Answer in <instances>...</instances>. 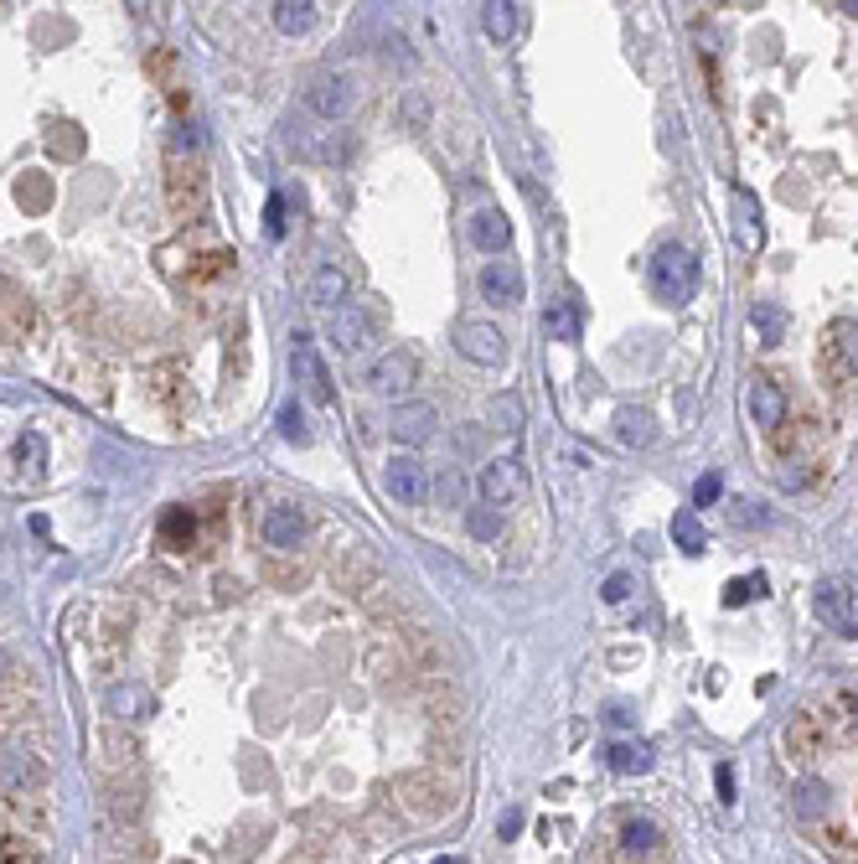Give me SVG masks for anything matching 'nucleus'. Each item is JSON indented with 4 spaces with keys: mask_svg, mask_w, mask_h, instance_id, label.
<instances>
[{
    "mask_svg": "<svg viewBox=\"0 0 858 864\" xmlns=\"http://www.w3.org/2000/svg\"><path fill=\"white\" fill-rule=\"evenodd\" d=\"M647 285L662 306H688L698 295V254L683 244H662L647 264Z\"/></svg>",
    "mask_w": 858,
    "mask_h": 864,
    "instance_id": "obj_1",
    "label": "nucleus"
},
{
    "mask_svg": "<svg viewBox=\"0 0 858 864\" xmlns=\"http://www.w3.org/2000/svg\"><path fill=\"white\" fill-rule=\"evenodd\" d=\"M305 104L321 119H347L362 104V78L347 68H321L311 83H305Z\"/></svg>",
    "mask_w": 858,
    "mask_h": 864,
    "instance_id": "obj_2",
    "label": "nucleus"
},
{
    "mask_svg": "<svg viewBox=\"0 0 858 864\" xmlns=\"http://www.w3.org/2000/svg\"><path fill=\"white\" fill-rule=\"evenodd\" d=\"M166 202H171V213H176L181 223H197V218L207 213V182H202V171H197L192 156H187V161H176V156H171V171H166Z\"/></svg>",
    "mask_w": 858,
    "mask_h": 864,
    "instance_id": "obj_3",
    "label": "nucleus"
},
{
    "mask_svg": "<svg viewBox=\"0 0 858 864\" xmlns=\"http://www.w3.org/2000/svg\"><path fill=\"white\" fill-rule=\"evenodd\" d=\"M812 606L817 616L827 621V627H838V632H858V595L843 575H822L817 590H812Z\"/></svg>",
    "mask_w": 858,
    "mask_h": 864,
    "instance_id": "obj_4",
    "label": "nucleus"
},
{
    "mask_svg": "<svg viewBox=\"0 0 858 864\" xmlns=\"http://www.w3.org/2000/svg\"><path fill=\"white\" fill-rule=\"evenodd\" d=\"M367 383H373L378 394H409L414 383H419V357L414 352H404V347H393V352H383V357H373V368H367Z\"/></svg>",
    "mask_w": 858,
    "mask_h": 864,
    "instance_id": "obj_5",
    "label": "nucleus"
},
{
    "mask_svg": "<svg viewBox=\"0 0 858 864\" xmlns=\"http://www.w3.org/2000/svg\"><path fill=\"white\" fill-rule=\"evenodd\" d=\"M455 347H461L471 363H481V368H502V363H507V337L497 332L492 321H466V326H455Z\"/></svg>",
    "mask_w": 858,
    "mask_h": 864,
    "instance_id": "obj_6",
    "label": "nucleus"
},
{
    "mask_svg": "<svg viewBox=\"0 0 858 864\" xmlns=\"http://www.w3.org/2000/svg\"><path fill=\"white\" fill-rule=\"evenodd\" d=\"M42 466H47V445L37 430H21L16 445L6 451V482L11 487H37L42 482Z\"/></svg>",
    "mask_w": 858,
    "mask_h": 864,
    "instance_id": "obj_7",
    "label": "nucleus"
},
{
    "mask_svg": "<svg viewBox=\"0 0 858 864\" xmlns=\"http://www.w3.org/2000/svg\"><path fill=\"white\" fill-rule=\"evenodd\" d=\"M383 482H388V497L404 502V508H419L424 492H429V476H424V466H419L414 456H388Z\"/></svg>",
    "mask_w": 858,
    "mask_h": 864,
    "instance_id": "obj_8",
    "label": "nucleus"
},
{
    "mask_svg": "<svg viewBox=\"0 0 858 864\" xmlns=\"http://www.w3.org/2000/svg\"><path fill=\"white\" fill-rule=\"evenodd\" d=\"M750 414H755V425L765 435L781 440V430H786V389L776 378H755L750 383Z\"/></svg>",
    "mask_w": 858,
    "mask_h": 864,
    "instance_id": "obj_9",
    "label": "nucleus"
},
{
    "mask_svg": "<svg viewBox=\"0 0 858 864\" xmlns=\"http://www.w3.org/2000/svg\"><path fill=\"white\" fill-rule=\"evenodd\" d=\"M42 782V766H37V756L32 751H0V797H26Z\"/></svg>",
    "mask_w": 858,
    "mask_h": 864,
    "instance_id": "obj_10",
    "label": "nucleus"
},
{
    "mask_svg": "<svg viewBox=\"0 0 858 864\" xmlns=\"http://www.w3.org/2000/svg\"><path fill=\"white\" fill-rule=\"evenodd\" d=\"M388 430L404 440V445H424L429 435L440 430V414H435V404H419V399H414V404H398V409H393Z\"/></svg>",
    "mask_w": 858,
    "mask_h": 864,
    "instance_id": "obj_11",
    "label": "nucleus"
},
{
    "mask_svg": "<svg viewBox=\"0 0 858 864\" xmlns=\"http://www.w3.org/2000/svg\"><path fill=\"white\" fill-rule=\"evenodd\" d=\"M305 533H311V523H305V513L300 508H269L264 513V544L269 549H300L305 544Z\"/></svg>",
    "mask_w": 858,
    "mask_h": 864,
    "instance_id": "obj_12",
    "label": "nucleus"
},
{
    "mask_svg": "<svg viewBox=\"0 0 858 864\" xmlns=\"http://www.w3.org/2000/svg\"><path fill=\"white\" fill-rule=\"evenodd\" d=\"M481 301L486 306H517L523 301V275H517L507 259H492L481 270Z\"/></svg>",
    "mask_w": 858,
    "mask_h": 864,
    "instance_id": "obj_13",
    "label": "nucleus"
},
{
    "mask_svg": "<svg viewBox=\"0 0 858 864\" xmlns=\"http://www.w3.org/2000/svg\"><path fill=\"white\" fill-rule=\"evenodd\" d=\"M471 238L481 254H507L512 249V218L502 213V207H481V213L471 218Z\"/></svg>",
    "mask_w": 858,
    "mask_h": 864,
    "instance_id": "obj_14",
    "label": "nucleus"
},
{
    "mask_svg": "<svg viewBox=\"0 0 858 864\" xmlns=\"http://www.w3.org/2000/svg\"><path fill=\"white\" fill-rule=\"evenodd\" d=\"M290 363H295V378L311 389L321 404H331V378H326V368H321V357H316V347H311V337H295V352H290Z\"/></svg>",
    "mask_w": 858,
    "mask_h": 864,
    "instance_id": "obj_15",
    "label": "nucleus"
},
{
    "mask_svg": "<svg viewBox=\"0 0 858 864\" xmlns=\"http://www.w3.org/2000/svg\"><path fill=\"white\" fill-rule=\"evenodd\" d=\"M331 342L342 347V352H362L367 342H373V321H367L357 306H342L331 316Z\"/></svg>",
    "mask_w": 858,
    "mask_h": 864,
    "instance_id": "obj_16",
    "label": "nucleus"
},
{
    "mask_svg": "<svg viewBox=\"0 0 858 864\" xmlns=\"http://www.w3.org/2000/svg\"><path fill=\"white\" fill-rule=\"evenodd\" d=\"M517 482H523V471H517L512 456H492V461L481 466V497L486 502H507L517 492Z\"/></svg>",
    "mask_w": 858,
    "mask_h": 864,
    "instance_id": "obj_17",
    "label": "nucleus"
},
{
    "mask_svg": "<svg viewBox=\"0 0 858 864\" xmlns=\"http://www.w3.org/2000/svg\"><path fill=\"white\" fill-rule=\"evenodd\" d=\"M827 746V730H822V714H796L786 725V751L791 756H822Z\"/></svg>",
    "mask_w": 858,
    "mask_h": 864,
    "instance_id": "obj_18",
    "label": "nucleus"
},
{
    "mask_svg": "<svg viewBox=\"0 0 858 864\" xmlns=\"http://www.w3.org/2000/svg\"><path fill=\"white\" fill-rule=\"evenodd\" d=\"M109 709L119 714V720H150V714H156V694H150V689H140V683H119V689L109 694Z\"/></svg>",
    "mask_w": 858,
    "mask_h": 864,
    "instance_id": "obj_19",
    "label": "nucleus"
},
{
    "mask_svg": "<svg viewBox=\"0 0 858 864\" xmlns=\"http://www.w3.org/2000/svg\"><path fill=\"white\" fill-rule=\"evenodd\" d=\"M269 11H274V26H280L285 37H305L316 26V6H311V0H274Z\"/></svg>",
    "mask_w": 858,
    "mask_h": 864,
    "instance_id": "obj_20",
    "label": "nucleus"
},
{
    "mask_svg": "<svg viewBox=\"0 0 858 864\" xmlns=\"http://www.w3.org/2000/svg\"><path fill=\"white\" fill-rule=\"evenodd\" d=\"M605 766L616 771V777H641V771H652V751L641 746V740H636V746H631V740H616V746L605 751Z\"/></svg>",
    "mask_w": 858,
    "mask_h": 864,
    "instance_id": "obj_21",
    "label": "nucleus"
},
{
    "mask_svg": "<svg viewBox=\"0 0 858 864\" xmlns=\"http://www.w3.org/2000/svg\"><path fill=\"white\" fill-rule=\"evenodd\" d=\"M398 787L409 792V808H414V813H429V818H440V813L450 808V797H445V787H440V782H424V777H404Z\"/></svg>",
    "mask_w": 858,
    "mask_h": 864,
    "instance_id": "obj_22",
    "label": "nucleus"
},
{
    "mask_svg": "<svg viewBox=\"0 0 858 864\" xmlns=\"http://www.w3.org/2000/svg\"><path fill=\"white\" fill-rule=\"evenodd\" d=\"M621 849H626V854H652V849H662V828H657L652 818H626V823H621Z\"/></svg>",
    "mask_w": 858,
    "mask_h": 864,
    "instance_id": "obj_23",
    "label": "nucleus"
},
{
    "mask_svg": "<svg viewBox=\"0 0 858 864\" xmlns=\"http://www.w3.org/2000/svg\"><path fill=\"white\" fill-rule=\"evenodd\" d=\"M791 813L802 818V823H817V818L827 813V787H822L817 777L796 782V792H791Z\"/></svg>",
    "mask_w": 858,
    "mask_h": 864,
    "instance_id": "obj_24",
    "label": "nucleus"
},
{
    "mask_svg": "<svg viewBox=\"0 0 858 864\" xmlns=\"http://www.w3.org/2000/svg\"><path fill=\"white\" fill-rule=\"evenodd\" d=\"M311 295L321 306H342L347 301V270L342 264H321V270L311 275Z\"/></svg>",
    "mask_w": 858,
    "mask_h": 864,
    "instance_id": "obj_25",
    "label": "nucleus"
},
{
    "mask_svg": "<svg viewBox=\"0 0 858 864\" xmlns=\"http://www.w3.org/2000/svg\"><path fill=\"white\" fill-rule=\"evenodd\" d=\"M481 26H486V37H492V42H512L517 37V6H507V0H486Z\"/></svg>",
    "mask_w": 858,
    "mask_h": 864,
    "instance_id": "obj_26",
    "label": "nucleus"
},
{
    "mask_svg": "<svg viewBox=\"0 0 858 864\" xmlns=\"http://www.w3.org/2000/svg\"><path fill=\"white\" fill-rule=\"evenodd\" d=\"M486 425H492L497 435H517V430H523V399L497 394L492 404H486Z\"/></svg>",
    "mask_w": 858,
    "mask_h": 864,
    "instance_id": "obj_27",
    "label": "nucleus"
},
{
    "mask_svg": "<svg viewBox=\"0 0 858 864\" xmlns=\"http://www.w3.org/2000/svg\"><path fill=\"white\" fill-rule=\"evenodd\" d=\"M616 435H621V445H631V451H641V445L657 440L652 420H647L641 409H621V414H616Z\"/></svg>",
    "mask_w": 858,
    "mask_h": 864,
    "instance_id": "obj_28",
    "label": "nucleus"
},
{
    "mask_svg": "<svg viewBox=\"0 0 858 864\" xmlns=\"http://www.w3.org/2000/svg\"><path fill=\"white\" fill-rule=\"evenodd\" d=\"M672 539H678L683 554H703V549H709V533H703V523H698L693 508H683L678 518H672Z\"/></svg>",
    "mask_w": 858,
    "mask_h": 864,
    "instance_id": "obj_29",
    "label": "nucleus"
},
{
    "mask_svg": "<svg viewBox=\"0 0 858 864\" xmlns=\"http://www.w3.org/2000/svg\"><path fill=\"white\" fill-rule=\"evenodd\" d=\"M192 533H197V513H192V508H171V513L161 518V544H166V549H176V544L187 549Z\"/></svg>",
    "mask_w": 858,
    "mask_h": 864,
    "instance_id": "obj_30",
    "label": "nucleus"
},
{
    "mask_svg": "<svg viewBox=\"0 0 858 864\" xmlns=\"http://www.w3.org/2000/svg\"><path fill=\"white\" fill-rule=\"evenodd\" d=\"M543 326H548V337H554V342H574V337H579V316H574L569 301H548Z\"/></svg>",
    "mask_w": 858,
    "mask_h": 864,
    "instance_id": "obj_31",
    "label": "nucleus"
},
{
    "mask_svg": "<svg viewBox=\"0 0 858 864\" xmlns=\"http://www.w3.org/2000/svg\"><path fill=\"white\" fill-rule=\"evenodd\" d=\"M827 342L838 347L848 373H858V321H833V326H827Z\"/></svg>",
    "mask_w": 858,
    "mask_h": 864,
    "instance_id": "obj_32",
    "label": "nucleus"
},
{
    "mask_svg": "<svg viewBox=\"0 0 858 864\" xmlns=\"http://www.w3.org/2000/svg\"><path fill=\"white\" fill-rule=\"evenodd\" d=\"M750 326L760 332V342H771V347H776V342L786 337V311H781V306H765V301H760V306H755V316H750Z\"/></svg>",
    "mask_w": 858,
    "mask_h": 864,
    "instance_id": "obj_33",
    "label": "nucleus"
},
{
    "mask_svg": "<svg viewBox=\"0 0 858 864\" xmlns=\"http://www.w3.org/2000/svg\"><path fill=\"white\" fill-rule=\"evenodd\" d=\"M734 207H740V244H745V249H760V228H755V197H750V192H740V197H734Z\"/></svg>",
    "mask_w": 858,
    "mask_h": 864,
    "instance_id": "obj_34",
    "label": "nucleus"
},
{
    "mask_svg": "<svg viewBox=\"0 0 858 864\" xmlns=\"http://www.w3.org/2000/svg\"><path fill=\"white\" fill-rule=\"evenodd\" d=\"M755 595H765V580L760 575H740L724 590V606H745V601H755Z\"/></svg>",
    "mask_w": 858,
    "mask_h": 864,
    "instance_id": "obj_35",
    "label": "nucleus"
},
{
    "mask_svg": "<svg viewBox=\"0 0 858 864\" xmlns=\"http://www.w3.org/2000/svg\"><path fill=\"white\" fill-rule=\"evenodd\" d=\"M429 114H435V109H429V99L419 94V88H409V94H404V119H409L414 130H424V125H429Z\"/></svg>",
    "mask_w": 858,
    "mask_h": 864,
    "instance_id": "obj_36",
    "label": "nucleus"
},
{
    "mask_svg": "<svg viewBox=\"0 0 858 864\" xmlns=\"http://www.w3.org/2000/svg\"><path fill=\"white\" fill-rule=\"evenodd\" d=\"M471 533H476V539H497V533H502V513L497 508H476L471 513Z\"/></svg>",
    "mask_w": 858,
    "mask_h": 864,
    "instance_id": "obj_37",
    "label": "nucleus"
},
{
    "mask_svg": "<svg viewBox=\"0 0 858 864\" xmlns=\"http://www.w3.org/2000/svg\"><path fill=\"white\" fill-rule=\"evenodd\" d=\"M827 854H833V859H848V864H858V839H853V833H827Z\"/></svg>",
    "mask_w": 858,
    "mask_h": 864,
    "instance_id": "obj_38",
    "label": "nucleus"
},
{
    "mask_svg": "<svg viewBox=\"0 0 858 864\" xmlns=\"http://www.w3.org/2000/svg\"><path fill=\"white\" fill-rule=\"evenodd\" d=\"M719 492H724L719 471H709V476H698V487H693V502H698V508H709V502H719Z\"/></svg>",
    "mask_w": 858,
    "mask_h": 864,
    "instance_id": "obj_39",
    "label": "nucleus"
},
{
    "mask_svg": "<svg viewBox=\"0 0 858 864\" xmlns=\"http://www.w3.org/2000/svg\"><path fill=\"white\" fill-rule=\"evenodd\" d=\"M264 228H269L274 238H280V233H285V197H280V192H274V197H269V213H264Z\"/></svg>",
    "mask_w": 858,
    "mask_h": 864,
    "instance_id": "obj_40",
    "label": "nucleus"
},
{
    "mask_svg": "<svg viewBox=\"0 0 858 864\" xmlns=\"http://www.w3.org/2000/svg\"><path fill=\"white\" fill-rule=\"evenodd\" d=\"M600 595H605V601H610V606H616V601H626V595H631V575H610Z\"/></svg>",
    "mask_w": 858,
    "mask_h": 864,
    "instance_id": "obj_41",
    "label": "nucleus"
},
{
    "mask_svg": "<svg viewBox=\"0 0 858 864\" xmlns=\"http://www.w3.org/2000/svg\"><path fill=\"white\" fill-rule=\"evenodd\" d=\"M280 430H285V440H305V425H300V409H295V404H285Z\"/></svg>",
    "mask_w": 858,
    "mask_h": 864,
    "instance_id": "obj_42",
    "label": "nucleus"
},
{
    "mask_svg": "<svg viewBox=\"0 0 858 864\" xmlns=\"http://www.w3.org/2000/svg\"><path fill=\"white\" fill-rule=\"evenodd\" d=\"M734 792V771L729 766H719V797H729Z\"/></svg>",
    "mask_w": 858,
    "mask_h": 864,
    "instance_id": "obj_43",
    "label": "nucleus"
},
{
    "mask_svg": "<svg viewBox=\"0 0 858 864\" xmlns=\"http://www.w3.org/2000/svg\"><path fill=\"white\" fill-rule=\"evenodd\" d=\"M517 828H523V813H507V818H502V833H507V839H512Z\"/></svg>",
    "mask_w": 858,
    "mask_h": 864,
    "instance_id": "obj_44",
    "label": "nucleus"
},
{
    "mask_svg": "<svg viewBox=\"0 0 858 864\" xmlns=\"http://www.w3.org/2000/svg\"><path fill=\"white\" fill-rule=\"evenodd\" d=\"M843 11H853V16H858V0H843Z\"/></svg>",
    "mask_w": 858,
    "mask_h": 864,
    "instance_id": "obj_45",
    "label": "nucleus"
},
{
    "mask_svg": "<svg viewBox=\"0 0 858 864\" xmlns=\"http://www.w3.org/2000/svg\"><path fill=\"white\" fill-rule=\"evenodd\" d=\"M848 704H853V709H858V689H853V694H848Z\"/></svg>",
    "mask_w": 858,
    "mask_h": 864,
    "instance_id": "obj_46",
    "label": "nucleus"
},
{
    "mask_svg": "<svg viewBox=\"0 0 858 864\" xmlns=\"http://www.w3.org/2000/svg\"><path fill=\"white\" fill-rule=\"evenodd\" d=\"M435 864H461V859H435Z\"/></svg>",
    "mask_w": 858,
    "mask_h": 864,
    "instance_id": "obj_47",
    "label": "nucleus"
}]
</instances>
